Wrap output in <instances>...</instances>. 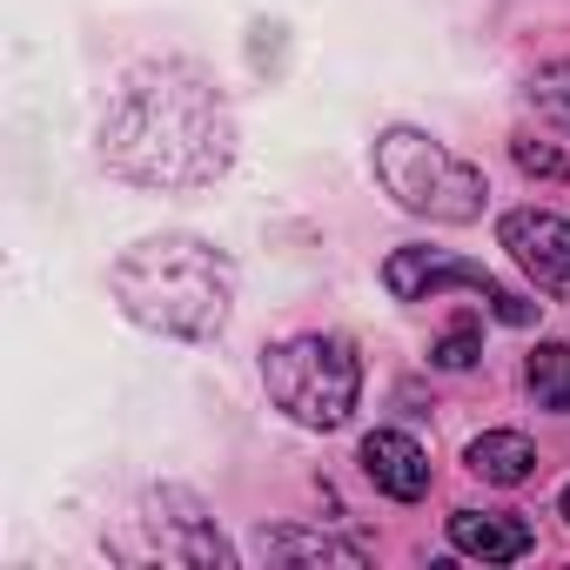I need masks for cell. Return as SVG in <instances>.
<instances>
[{
    "mask_svg": "<svg viewBox=\"0 0 570 570\" xmlns=\"http://www.w3.org/2000/svg\"><path fill=\"white\" fill-rule=\"evenodd\" d=\"M101 161L135 188H208L235 161L222 88L195 61L135 68L101 115Z\"/></svg>",
    "mask_w": 570,
    "mask_h": 570,
    "instance_id": "cell-1",
    "label": "cell"
},
{
    "mask_svg": "<svg viewBox=\"0 0 570 570\" xmlns=\"http://www.w3.org/2000/svg\"><path fill=\"white\" fill-rule=\"evenodd\" d=\"M108 296L135 330L175 343H215L235 316V262L195 235H148L108 268Z\"/></svg>",
    "mask_w": 570,
    "mask_h": 570,
    "instance_id": "cell-2",
    "label": "cell"
},
{
    "mask_svg": "<svg viewBox=\"0 0 570 570\" xmlns=\"http://www.w3.org/2000/svg\"><path fill=\"white\" fill-rule=\"evenodd\" d=\"M376 181L396 195V208H410L423 222H443V228L483 222V202H490L483 168H470L463 155L430 141L423 128H383L376 135Z\"/></svg>",
    "mask_w": 570,
    "mask_h": 570,
    "instance_id": "cell-3",
    "label": "cell"
},
{
    "mask_svg": "<svg viewBox=\"0 0 570 570\" xmlns=\"http://www.w3.org/2000/svg\"><path fill=\"white\" fill-rule=\"evenodd\" d=\"M262 390L303 430H343L363 396V363L343 336H289L262 356Z\"/></svg>",
    "mask_w": 570,
    "mask_h": 570,
    "instance_id": "cell-4",
    "label": "cell"
},
{
    "mask_svg": "<svg viewBox=\"0 0 570 570\" xmlns=\"http://www.w3.org/2000/svg\"><path fill=\"white\" fill-rule=\"evenodd\" d=\"M383 289H390L396 303H423V296H436V289H470V296H483V303L497 309V323H510V330H523V323L537 316L517 289H503L483 262L436 255V248H396V255L383 262Z\"/></svg>",
    "mask_w": 570,
    "mask_h": 570,
    "instance_id": "cell-5",
    "label": "cell"
},
{
    "mask_svg": "<svg viewBox=\"0 0 570 570\" xmlns=\"http://www.w3.org/2000/svg\"><path fill=\"white\" fill-rule=\"evenodd\" d=\"M148 537H141V550L135 557H161V563H188V570H228L235 563V550L222 543V530H215V517H208V503L202 497H188V490H148V503H141V517H135Z\"/></svg>",
    "mask_w": 570,
    "mask_h": 570,
    "instance_id": "cell-6",
    "label": "cell"
},
{
    "mask_svg": "<svg viewBox=\"0 0 570 570\" xmlns=\"http://www.w3.org/2000/svg\"><path fill=\"white\" fill-rule=\"evenodd\" d=\"M497 235L517 255V268L537 275V289H550V296L570 303V222L563 215H550V208H510L497 222Z\"/></svg>",
    "mask_w": 570,
    "mask_h": 570,
    "instance_id": "cell-7",
    "label": "cell"
},
{
    "mask_svg": "<svg viewBox=\"0 0 570 570\" xmlns=\"http://www.w3.org/2000/svg\"><path fill=\"white\" fill-rule=\"evenodd\" d=\"M363 476L383 490V497H396V503H416L423 490H430V456H423V443L416 436H403V430H376V436H363Z\"/></svg>",
    "mask_w": 570,
    "mask_h": 570,
    "instance_id": "cell-8",
    "label": "cell"
},
{
    "mask_svg": "<svg viewBox=\"0 0 570 570\" xmlns=\"http://www.w3.org/2000/svg\"><path fill=\"white\" fill-rule=\"evenodd\" d=\"M450 543L463 557H483V563H517L530 550V523L517 510H456L450 517Z\"/></svg>",
    "mask_w": 570,
    "mask_h": 570,
    "instance_id": "cell-9",
    "label": "cell"
},
{
    "mask_svg": "<svg viewBox=\"0 0 570 570\" xmlns=\"http://www.w3.org/2000/svg\"><path fill=\"white\" fill-rule=\"evenodd\" d=\"M255 557L268 563H363V543H343V537H323V530H255Z\"/></svg>",
    "mask_w": 570,
    "mask_h": 570,
    "instance_id": "cell-10",
    "label": "cell"
},
{
    "mask_svg": "<svg viewBox=\"0 0 570 570\" xmlns=\"http://www.w3.org/2000/svg\"><path fill=\"white\" fill-rule=\"evenodd\" d=\"M463 463H470L483 483H503V490H510V483H523V476L537 470V450H530L523 430H483V436L463 450Z\"/></svg>",
    "mask_w": 570,
    "mask_h": 570,
    "instance_id": "cell-11",
    "label": "cell"
},
{
    "mask_svg": "<svg viewBox=\"0 0 570 570\" xmlns=\"http://www.w3.org/2000/svg\"><path fill=\"white\" fill-rule=\"evenodd\" d=\"M530 390L543 410H563L570 416V343H537L530 356Z\"/></svg>",
    "mask_w": 570,
    "mask_h": 570,
    "instance_id": "cell-12",
    "label": "cell"
},
{
    "mask_svg": "<svg viewBox=\"0 0 570 570\" xmlns=\"http://www.w3.org/2000/svg\"><path fill=\"white\" fill-rule=\"evenodd\" d=\"M510 155H517V168H523V175L570 181V155H557V148H550V141H537V135H517V141H510Z\"/></svg>",
    "mask_w": 570,
    "mask_h": 570,
    "instance_id": "cell-13",
    "label": "cell"
},
{
    "mask_svg": "<svg viewBox=\"0 0 570 570\" xmlns=\"http://www.w3.org/2000/svg\"><path fill=\"white\" fill-rule=\"evenodd\" d=\"M436 363H443V370H470V363H476V330H470V323H456V330L436 343Z\"/></svg>",
    "mask_w": 570,
    "mask_h": 570,
    "instance_id": "cell-14",
    "label": "cell"
},
{
    "mask_svg": "<svg viewBox=\"0 0 570 570\" xmlns=\"http://www.w3.org/2000/svg\"><path fill=\"white\" fill-rule=\"evenodd\" d=\"M563 517H570V483H563Z\"/></svg>",
    "mask_w": 570,
    "mask_h": 570,
    "instance_id": "cell-15",
    "label": "cell"
},
{
    "mask_svg": "<svg viewBox=\"0 0 570 570\" xmlns=\"http://www.w3.org/2000/svg\"><path fill=\"white\" fill-rule=\"evenodd\" d=\"M563 115H570V108H563Z\"/></svg>",
    "mask_w": 570,
    "mask_h": 570,
    "instance_id": "cell-16",
    "label": "cell"
}]
</instances>
